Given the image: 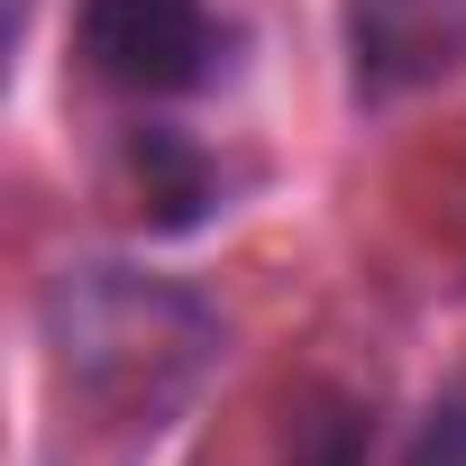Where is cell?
<instances>
[{"label":"cell","instance_id":"1","mask_svg":"<svg viewBox=\"0 0 466 466\" xmlns=\"http://www.w3.org/2000/svg\"><path fill=\"white\" fill-rule=\"evenodd\" d=\"M46 366L65 411H92L101 430H165L201 375L219 366V311L192 284L137 275V266H65L37 302Z\"/></svg>","mask_w":466,"mask_h":466},{"label":"cell","instance_id":"2","mask_svg":"<svg viewBox=\"0 0 466 466\" xmlns=\"http://www.w3.org/2000/svg\"><path fill=\"white\" fill-rule=\"evenodd\" d=\"M74 56L92 83H110L128 101H183V92L219 83L228 28L210 19V0H83Z\"/></svg>","mask_w":466,"mask_h":466},{"label":"cell","instance_id":"3","mask_svg":"<svg viewBox=\"0 0 466 466\" xmlns=\"http://www.w3.org/2000/svg\"><path fill=\"white\" fill-rule=\"evenodd\" d=\"M348 56L366 101L439 83L448 65H466V0H348Z\"/></svg>","mask_w":466,"mask_h":466},{"label":"cell","instance_id":"4","mask_svg":"<svg viewBox=\"0 0 466 466\" xmlns=\"http://www.w3.org/2000/svg\"><path fill=\"white\" fill-rule=\"evenodd\" d=\"M210 201H219V183H210L192 137H174V128L128 137V210L147 228H192V219H210Z\"/></svg>","mask_w":466,"mask_h":466},{"label":"cell","instance_id":"5","mask_svg":"<svg viewBox=\"0 0 466 466\" xmlns=\"http://www.w3.org/2000/svg\"><path fill=\"white\" fill-rule=\"evenodd\" d=\"M411 466H466V411H439L411 448Z\"/></svg>","mask_w":466,"mask_h":466}]
</instances>
